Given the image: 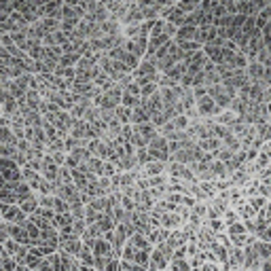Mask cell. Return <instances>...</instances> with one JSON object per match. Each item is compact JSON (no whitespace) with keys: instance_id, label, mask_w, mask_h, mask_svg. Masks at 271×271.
I'll list each match as a JSON object with an SVG mask.
<instances>
[{"instance_id":"10","label":"cell","mask_w":271,"mask_h":271,"mask_svg":"<svg viewBox=\"0 0 271 271\" xmlns=\"http://www.w3.org/2000/svg\"><path fill=\"white\" fill-rule=\"evenodd\" d=\"M235 112H220L218 117H216V123H222V125H231V123H235Z\"/></svg>"},{"instance_id":"11","label":"cell","mask_w":271,"mask_h":271,"mask_svg":"<svg viewBox=\"0 0 271 271\" xmlns=\"http://www.w3.org/2000/svg\"><path fill=\"white\" fill-rule=\"evenodd\" d=\"M222 220H225V225L229 227V225H233V222H238V220H240V216H238V212L229 208V210L225 212V214H222Z\"/></svg>"},{"instance_id":"4","label":"cell","mask_w":271,"mask_h":271,"mask_svg":"<svg viewBox=\"0 0 271 271\" xmlns=\"http://www.w3.org/2000/svg\"><path fill=\"white\" fill-rule=\"evenodd\" d=\"M127 244H129V246H134V250H138V252H140V250L152 252V244H150V242L144 238V235H140V233H134L132 238L127 240Z\"/></svg>"},{"instance_id":"7","label":"cell","mask_w":271,"mask_h":271,"mask_svg":"<svg viewBox=\"0 0 271 271\" xmlns=\"http://www.w3.org/2000/svg\"><path fill=\"white\" fill-rule=\"evenodd\" d=\"M225 233H227V238H240V235H248V233H246V227H244V222H242V220H238V222H233V225H229Z\"/></svg>"},{"instance_id":"8","label":"cell","mask_w":271,"mask_h":271,"mask_svg":"<svg viewBox=\"0 0 271 271\" xmlns=\"http://www.w3.org/2000/svg\"><path fill=\"white\" fill-rule=\"evenodd\" d=\"M248 204L252 206L254 212H261V210L267 206V197H263V195H254V197L248 199Z\"/></svg>"},{"instance_id":"5","label":"cell","mask_w":271,"mask_h":271,"mask_svg":"<svg viewBox=\"0 0 271 271\" xmlns=\"http://www.w3.org/2000/svg\"><path fill=\"white\" fill-rule=\"evenodd\" d=\"M254 250H256L258 256H261V261H269V258H271V244H267V242L256 240Z\"/></svg>"},{"instance_id":"3","label":"cell","mask_w":271,"mask_h":271,"mask_svg":"<svg viewBox=\"0 0 271 271\" xmlns=\"http://www.w3.org/2000/svg\"><path fill=\"white\" fill-rule=\"evenodd\" d=\"M168 170V163H163V161H148L146 166L142 168V174H144V178H152V176H163Z\"/></svg>"},{"instance_id":"13","label":"cell","mask_w":271,"mask_h":271,"mask_svg":"<svg viewBox=\"0 0 271 271\" xmlns=\"http://www.w3.org/2000/svg\"><path fill=\"white\" fill-rule=\"evenodd\" d=\"M199 271H220V265L218 263H206Z\"/></svg>"},{"instance_id":"1","label":"cell","mask_w":271,"mask_h":271,"mask_svg":"<svg viewBox=\"0 0 271 271\" xmlns=\"http://www.w3.org/2000/svg\"><path fill=\"white\" fill-rule=\"evenodd\" d=\"M157 208V206H155ZM159 210V208H157ZM184 225L182 218L178 216V212H161L159 210V227L161 229H168V231H176Z\"/></svg>"},{"instance_id":"14","label":"cell","mask_w":271,"mask_h":271,"mask_svg":"<svg viewBox=\"0 0 271 271\" xmlns=\"http://www.w3.org/2000/svg\"><path fill=\"white\" fill-rule=\"evenodd\" d=\"M121 271H123V269H121Z\"/></svg>"},{"instance_id":"9","label":"cell","mask_w":271,"mask_h":271,"mask_svg":"<svg viewBox=\"0 0 271 271\" xmlns=\"http://www.w3.org/2000/svg\"><path fill=\"white\" fill-rule=\"evenodd\" d=\"M168 271H193V269H191V265H188L186 258H182V261H172Z\"/></svg>"},{"instance_id":"12","label":"cell","mask_w":271,"mask_h":271,"mask_svg":"<svg viewBox=\"0 0 271 271\" xmlns=\"http://www.w3.org/2000/svg\"><path fill=\"white\" fill-rule=\"evenodd\" d=\"M104 271H121V267H119V261H117V258H108V263H106Z\"/></svg>"},{"instance_id":"2","label":"cell","mask_w":271,"mask_h":271,"mask_svg":"<svg viewBox=\"0 0 271 271\" xmlns=\"http://www.w3.org/2000/svg\"><path fill=\"white\" fill-rule=\"evenodd\" d=\"M261 256L256 254L254 246H248V248H244V269L246 271H261Z\"/></svg>"},{"instance_id":"6","label":"cell","mask_w":271,"mask_h":271,"mask_svg":"<svg viewBox=\"0 0 271 271\" xmlns=\"http://www.w3.org/2000/svg\"><path fill=\"white\" fill-rule=\"evenodd\" d=\"M0 144L3 146H13V144H17V138L13 136V132H11L9 127H0Z\"/></svg>"}]
</instances>
